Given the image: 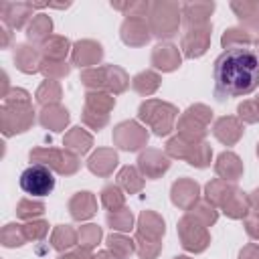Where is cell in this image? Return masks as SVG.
Returning a JSON list of instances; mask_svg holds the SVG:
<instances>
[{
    "mask_svg": "<svg viewBox=\"0 0 259 259\" xmlns=\"http://www.w3.org/2000/svg\"><path fill=\"white\" fill-rule=\"evenodd\" d=\"M49 233V223L42 221V219H34V221H28L24 223V235L28 241H42Z\"/></svg>",
    "mask_w": 259,
    "mask_h": 259,
    "instance_id": "681fc988",
    "label": "cell"
},
{
    "mask_svg": "<svg viewBox=\"0 0 259 259\" xmlns=\"http://www.w3.org/2000/svg\"><path fill=\"white\" fill-rule=\"evenodd\" d=\"M99 198H101L103 208H107V212H113V210H119V208L125 206V192L121 190L119 184L103 186L101 192H99Z\"/></svg>",
    "mask_w": 259,
    "mask_h": 259,
    "instance_id": "ab89813d",
    "label": "cell"
},
{
    "mask_svg": "<svg viewBox=\"0 0 259 259\" xmlns=\"http://www.w3.org/2000/svg\"><path fill=\"white\" fill-rule=\"evenodd\" d=\"M170 168V158L166 156V152L156 150V148H146L140 152L138 156V170L142 172L144 178L156 180L162 174H166Z\"/></svg>",
    "mask_w": 259,
    "mask_h": 259,
    "instance_id": "2e32d148",
    "label": "cell"
},
{
    "mask_svg": "<svg viewBox=\"0 0 259 259\" xmlns=\"http://www.w3.org/2000/svg\"><path fill=\"white\" fill-rule=\"evenodd\" d=\"M210 36H212V24H202V26H192L186 28L180 40V51L186 59H198L202 57L208 47H210Z\"/></svg>",
    "mask_w": 259,
    "mask_h": 259,
    "instance_id": "4fadbf2b",
    "label": "cell"
},
{
    "mask_svg": "<svg viewBox=\"0 0 259 259\" xmlns=\"http://www.w3.org/2000/svg\"><path fill=\"white\" fill-rule=\"evenodd\" d=\"M63 146H65L69 152H73V154H77V156H83V154H87V152L91 150V146H93V136H91L87 130H83L81 125H75V127H71V130L65 132Z\"/></svg>",
    "mask_w": 259,
    "mask_h": 259,
    "instance_id": "f546056e",
    "label": "cell"
},
{
    "mask_svg": "<svg viewBox=\"0 0 259 259\" xmlns=\"http://www.w3.org/2000/svg\"><path fill=\"white\" fill-rule=\"evenodd\" d=\"M243 160L231 152V150H225L217 156V162H214V172L219 178L227 180V182H237L241 176H243Z\"/></svg>",
    "mask_w": 259,
    "mask_h": 259,
    "instance_id": "cb8c5ba5",
    "label": "cell"
},
{
    "mask_svg": "<svg viewBox=\"0 0 259 259\" xmlns=\"http://www.w3.org/2000/svg\"><path fill=\"white\" fill-rule=\"evenodd\" d=\"M237 117L243 123H257L259 121V103L257 99H245L237 107Z\"/></svg>",
    "mask_w": 259,
    "mask_h": 259,
    "instance_id": "c3c4849f",
    "label": "cell"
},
{
    "mask_svg": "<svg viewBox=\"0 0 259 259\" xmlns=\"http://www.w3.org/2000/svg\"><path fill=\"white\" fill-rule=\"evenodd\" d=\"M192 217H196L202 225H206V227H212L217 221H219V208L217 206H212L208 200H198L190 210H188Z\"/></svg>",
    "mask_w": 259,
    "mask_h": 259,
    "instance_id": "f6af8a7d",
    "label": "cell"
},
{
    "mask_svg": "<svg viewBox=\"0 0 259 259\" xmlns=\"http://www.w3.org/2000/svg\"><path fill=\"white\" fill-rule=\"evenodd\" d=\"M138 119L148 130H152L154 136L164 138V136L172 134V130L176 127L178 107L168 101H162V99H146L138 107Z\"/></svg>",
    "mask_w": 259,
    "mask_h": 259,
    "instance_id": "277c9868",
    "label": "cell"
},
{
    "mask_svg": "<svg viewBox=\"0 0 259 259\" xmlns=\"http://www.w3.org/2000/svg\"><path fill=\"white\" fill-rule=\"evenodd\" d=\"M93 259H115L109 251H97V253H93Z\"/></svg>",
    "mask_w": 259,
    "mask_h": 259,
    "instance_id": "6f0895ef",
    "label": "cell"
},
{
    "mask_svg": "<svg viewBox=\"0 0 259 259\" xmlns=\"http://www.w3.org/2000/svg\"><path fill=\"white\" fill-rule=\"evenodd\" d=\"M111 140H113V146H117L123 152H138L148 144L150 134L144 123L136 119H125L113 127Z\"/></svg>",
    "mask_w": 259,
    "mask_h": 259,
    "instance_id": "8fae6325",
    "label": "cell"
},
{
    "mask_svg": "<svg viewBox=\"0 0 259 259\" xmlns=\"http://www.w3.org/2000/svg\"><path fill=\"white\" fill-rule=\"evenodd\" d=\"M174 259H192V257H188V255H178V257H174Z\"/></svg>",
    "mask_w": 259,
    "mask_h": 259,
    "instance_id": "680465c9",
    "label": "cell"
},
{
    "mask_svg": "<svg viewBox=\"0 0 259 259\" xmlns=\"http://www.w3.org/2000/svg\"><path fill=\"white\" fill-rule=\"evenodd\" d=\"M30 162L34 164H42L49 170L61 174V176H73L79 168H81V158L73 152H69L67 148H32L28 152Z\"/></svg>",
    "mask_w": 259,
    "mask_h": 259,
    "instance_id": "52a82bcc",
    "label": "cell"
},
{
    "mask_svg": "<svg viewBox=\"0 0 259 259\" xmlns=\"http://www.w3.org/2000/svg\"><path fill=\"white\" fill-rule=\"evenodd\" d=\"M255 99H257V103H259V95H257V97H255Z\"/></svg>",
    "mask_w": 259,
    "mask_h": 259,
    "instance_id": "94428289",
    "label": "cell"
},
{
    "mask_svg": "<svg viewBox=\"0 0 259 259\" xmlns=\"http://www.w3.org/2000/svg\"><path fill=\"white\" fill-rule=\"evenodd\" d=\"M26 235H24V225H18V223H6L0 231V243L8 249H14V247H22L26 243Z\"/></svg>",
    "mask_w": 259,
    "mask_h": 259,
    "instance_id": "60d3db41",
    "label": "cell"
},
{
    "mask_svg": "<svg viewBox=\"0 0 259 259\" xmlns=\"http://www.w3.org/2000/svg\"><path fill=\"white\" fill-rule=\"evenodd\" d=\"M115 107V97L107 91H87L81 121L91 130H103L109 123V113Z\"/></svg>",
    "mask_w": 259,
    "mask_h": 259,
    "instance_id": "ba28073f",
    "label": "cell"
},
{
    "mask_svg": "<svg viewBox=\"0 0 259 259\" xmlns=\"http://www.w3.org/2000/svg\"><path fill=\"white\" fill-rule=\"evenodd\" d=\"M36 119V113L32 109L30 103V93L26 89L14 87L10 89V93L2 99V107H0V130L6 138L16 136V134H24L26 130L32 127Z\"/></svg>",
    "mask_w": 259,
    "mask_h": 259,
    "instance_id": "7a4b0ae2",
    "label": "cell"
},
{
    "mask_svg": "<svg viewBox=\"0 0 259 259\" xmlns=\"http://www.w3.org/2000/svg\"><path fill=\"white\" fill-rule=\"evenodd\" d=\"M245 132V123L237 115H223L212 123V136L225 144V146H235Z\"/></svg>",
    "mask_w": 259,
    "mask_h": 259,
    "instance_id": "ffe728a7",
    "label": "cell"
},
{
    "mask_svg": "<svg viewBox=\"0 0 259 259\" xmlns=\"http://www.w3.org/2000/svg\"><path fill=\"white\" fill-rule=\"evenodd\" d=\"M103 67V91L111 95H119L130 87V75L117 65H101Z\"/></svg>",
    "mask_w": 259,
    "mask_h": 259,
    "instance_id": "f1b7e54d",
    "label": "cell"
},
{
    "mask_svg": "<svg viewBox=\"0 0 259 259\" xmlns=\"http://www.w3.org/2000/svg\"><path fill=\"white\" fill-rule=\"evenodd\" d=\"M150 4H152V2H148V0H134V2H111V8H113V10L123 12L125 16H144V18H148Z\"/></svg>",
    "mask_w": 259,
    "mask_h": 259,
    "instance_id": "7dc6e473",
    "label": "cell"
},
{
    "mask_svg": "<svg viewBox=\"0 0 259 259\" xmlns=\"http://www.w3.org/2000/svg\"><path fill=\"white\" fill-rule=\"evenodd\" d=\"M257 49H259V38H257Z\"/></svg>",
    "mask_w": 259,
    "mask_h": 259,
    "instance_id": "6125c7cd",
    "label": "cell"
},
{
    "mask_svg": "<svg viewBox=\"0 0 259 259\" xmlns=\"http://www.w3.org/2000/svg\"><path fill=\"white\" fill-rule=\"evenodd\" d=\"M119 38L127 47H144L150 42L152 32L148 26V18L144 16H125L119 26Z\"/></svg>",
    "mask_w": 259,
    "mask_h": 259,
    "instance_id": "5bb4252c",
    "label": "cell"
},
{
    "mask_svg": "<svg viewBox=\"0 0 259 259\" xmlns=\"http://www.w3.org/2000/svg\"><path fill=\"white\" fill-rule=\"evenodd\" d=\"M40 73L45 75V79H53L59 81L63 77H67L71 73V65L67 61H53V59H42L40 63Z\"/></svg>",
    "mask_w": 259,
    "mask_h": 259,
    "instance_id": "ee69618b",
    "label": "cell"
},
{
    "mask_svg": "<svg viewBox=\"0 0 259 259\" xmlns=\"http://www.w3.org/2000/svg\"><path fill=\"white\" fill-rule=\"evenodd\" d=\"M53 20L49 14H34V18L30 20V24L26 26V38L32 42V45H42L45 40H49L53 34Z\"/></svg>",
    "mask_w": 259,
    "mask_h": 259,
    "instance_id": "4dcf8cb0",
    "label": "cell"
},
{
    "mask_svg": "<svg viewBox=\"0 0 259 259\" xmlns=\"http://www.w3.org/2000/svg\"><path fill=\"white\" fill-rule=\"evenodd\" d=\"M164 152L168 158L184 160L194 168H206V166H210V160H212V148L206 140L192 142V140H186L178 134L168 138Z\"/></svg>",
    "mask_w": 259,
    "mask_h": 259,
    "instance_id": "8992f818",
    "label": "cell"
},
{
    "mask_svg": "<svg viewBox=\"0 0 259 259\" xmlns=\"http://www.w3.org/2000/svg\"><path fill=\"white\" fill-rule=\"evenodd\" d=\"M34 4L32 2H2L0 4V16L6 28L20 30L22 26H28L32 16Z\"/></svg>",
    "mask_w": 259,
    "mask_h": 259,
    "instance_id": "e0dca14e",
    "label": "cell"
},
{
    "mask_svg": "<svg viewBox=\"0 0 259 259\" xmlns=\"http://www.w3.org/2000/svg\"><path fill=\"white\" fill-rule=\"evenodd\" d=\"M253 42V36L249 30H245L243 26H233V28H227L221 36V47L225 51L229 49H239V47H249Z\"/></svg>",
    "mask_w": 259,
    "mask_h": 259,
    "instance_id": "f35d334b",
    "label": "cell"
},
{
    "mask_svg": "<svg viewBox=\"0 0 259 259\" xmlns=\"http://www.w3.org/2000/svg\"><path fill=\"white\" fill-rule=\"evenodd\" d=\"M249 202H251V208L259 212V186L253 192H249Z\"/></svg>",
    "mask_w": 259,
    "mask_h": 259,
    "instance_id": "db71d44e",
    "label": "cell"
},
{
    "mask_svg": "<svg viewBox=\"0 0 259 259\" xmlns=\"http://www.w3.org/2000/svg\"><path fill=\"white\" fill-rule=\"evenodd\" d=\"M160 83H162V77L152 71V69H146V71H140L134 79H132V89L144 97H150L154 95L158 89H160Z\"/></svg>",
    "mask_w": 259,
    "mask_h": 259,
    "instance_id": "836d02e7",
    "label": "cell"
},
{
    "mask_svg": "<svg viewBox=\"0 0 259 259\" xmlns=\"http://www.w3.org/2000/svg\"><path fill=\"white\" fill-rule=\"evenodd\" d=\"M257 156H259V144H257Z\"/></svg>",
    "mask_w": 259,
    "mask_h": 259,
    "instance_id": "91938a15",
    "label": "cell"
},
{
    "mask_svg": "<svg viewBox=\"0 0 259 259\" xmlns=\"http://www.w3.org/2000/svg\"><path fill=\"white\" fill-rule=\"evenodd\" d=\"M8 93H10V83H8V73L4 71V73H2V93H0V97L4 99Z\"/></svg>",
    "mask_w": 259,
    "mask_h": 259,
    "instance_id": "11a10c76",
    "label": "cell"
},
{
    "mask_svg": "<svg viewBox=\"0 0 259 259\" xmlns=\"http://www.w3.org/2000/svg\"><path fill=\"white\" fill-rule=\"evenodd\" d=\"M243 227L247 231V235L259 243V212L257 210H251L245 219H243Z\"/></svg>",
    "mask_w": 259,
    "mask_h": 259,
    "instance_id": "f907efd6",
    "label": "cell"
},
{
    "mask_svg": "<svg viewBox=\"0 0 259 259\" xmlns=\"http://www.w3.org/2000/svg\"><path fill=\"white\" fill-rule=\"evenodd\" d=\"M144 176L142 172L138 170V166H123L119 172H117V184L121 186L123 192L127 194H138L142 188H144Z\"/></svg>",
    "mask_w": 259,
    "mask_h": 259,
    "instance_id": "8d00e7d4",
    "label": "cell"
},
{
    "mask_svg": "<svg viewBox=\"0 0 259 259\" xmlns=\"http://www.w3.org/2000/svg\"><path fill=\"white\" fill-rule=\"evenodd\" d=\"M105 245H107V251L115 259H127L132 253H136V241L123 233H111L105 239Z\"/></svg>",
    "mask_w": 259,
    "mask_h": 259,
    "instance_id": "d590c367",
    "label": "cell"
},
{
    "mask_svg": "<svg viewBox=\"0 0 259 259\" xmlns=\"http://www.w3.org/2000/svg\"><path fill=\"white\" fill-rule=\"evenodd\" d=\"M20 188L30 194V198L34 196H47L53 192L55 188V178H53V170H49L42 164H32L28 166L22 174H20Z\"/></svg>",
    "mask_w": 259,
    "mask_h": 259,
    "instance_id": "7c38bea8",
    "label": "cell"
},
{
    "mask_svg": "<svg viewBox=\"0 0 259 259\" xmlns=\"http://www.w3.org/2000/svg\"><path fill=\"white\" fill-rule=\"evenodd\" d=\"M61 97H63V87L59 81H53V79H45L34 93V99L40 107L51 105V103H59Z\"/></svg>",
    "mask_w": 259,
    "mask_h": 259,
    "instance_id": "74e56055",
    "label": "cell"
},
{
    "mask_svg": "<svg viewBox=\"0 0 259 259\" xmlns=\"http://www.w3.org/2000/svg\"><path fill=\"white\" fill-rule=\"evenodd\" d=\"M182 24V4L174 0H156L150 4L148 12V26L152 36L164 40L178 34Z\"/></svg>",
    "mask_w": 259,
    "mask_h": 259,
    "instance_id": "5b68a950",
    "label": "cell"
},
{
    "mask_svg": "<svg viewBox=\"0 0 259 259\" xmlns=\"http://www.w3.org/2000/svg\"><path fill=\"white\" fill-rule=\"evenodd\" d=\"M40 63H42V55H40V49H36L34 45L20 42L14 47V65L18 71L26 75L40 73Z\"/></svg>",
    "mask_w": 259,
    "mask_h": 259,
    "instance_id": "7402d4cb",
    "label": "cell"
},
{
    "mask_svg": "<svg viewBox=\"0 0 259 259\" xmlns=\"http://www.w3.org/2000/svg\"><path fill=\"white\" fill-rule=\"evenodd\" d=\"M45 214V202L36 198H20L16 204V217L20 221H34Z\"/></svg>",
    "mask_w": 259,
    "mask_h": 259,
    "instance_id": "7bdbcfd3",
    "label": "cell"
},
{
    "mask_svg": "<svg viewBox=\"0 0 259 259\" xmlns=\"http://www.w3.org/2000/svg\"><path fill=\"white\" fill-rule=\"evenodd\" d=\"M212 12H214V2H186L182 4V24L186 28L208 24Z\"/></svg>",
    "mask_w": 259,
    "mask_h": 259,
    "instance_id": "d4e9b609",
    "label": "cell"
},
{
    "mask_svg": "<svg viewBox=\"0 0 259 259\" xmlns=\"http://www.w3.org/2000/svg\"><path fill=\"white\" fill-rule=\"evenodd\" d=\"M237 188H239L237 182H227L223 178H212L204 186V200H208L217 208H223L225 202L237 192Z\"/></svg>",
    "mask_w": 259,
    "mask_h": 259,
    "instance_id": "4316f807",
    "label": "cell"
},
{
    "mask_svg": "<svg viewBox=\"0 0 259 259\" xmlns=\"http://www.w3.org/2000/svg\"><path fill=\"white\" fill-rule=\"evenodd\" d=\"M0 34H2V49H6L8 47V42H10V28H2L0 30Z\"/></svg>",
    "mask_w": 259,
    "mask_h": 259,
    "instance_id": "9f6ffc18",
    "label": "cell"
},
{
    "mask_svg": "<svg viewBox=\"0 0 259 259\" xmlns=\"http://www.w3.org/2000/svg\"><path fill=\"white\" fill-rule=\"evenodd\" d=\"M229 219H245L253 208H251V202H249V194L243 192L241 188H237V192L225 202V206L221 208Z\"/></svg>",
    "mask_w": 259,
    "mask_h": 259,
    "instance_id": "e575fe53",
    "label": "cell"
},
{
    "mask_svg": "<svg viewBox=\"0 0 259 259\" xmlns=\"http://www.w3.org/2000/svg\"><path fill=\"white\" fill-rule=\"evenodd\" d=\"M75 245H79V233L71 225H57L51 233V247L59 253L71 251Z\"/></svg>",
    "mask_w": 259,
    "mask_h": 259,
    "instance_id": "1f68e13d",
    "label": "cell"
},
{
    "mask_svg": "<svg viewBox=\"0 0 259 259\" xmlns=\"http://www.w3.org/2000/svg\"><path fill=\"white\" fill-rule=\"evenodd\" d=\"M214 95L219 101L227 97H245L259 87V57L249 47L229 49L221 53L212 67Z\"/></svg>",
    "mask_w": 259,
    "mask_h": 259,
    "instance_id": "6da1fadb",
    "label": "cell"
},
{
    "mask_svg": "<svg viewBox=\"0 0 259 259\" xmlns=\"http://www.w3.org/2000/svg\"><path fill=\"white\" fill-rule=\"evenodd\" d=\"M101 59H103V47L97 40L83 38V40H77L71 49V65H75L79 69L99 67Z\"/></svg>",
    "mask_w": 259,
    "mask_h": 259,
    "instance_id": "9a60e30c",
    "label": "cell"
},
{
    "mask_svg": "<svg viewBox=\"0 0 259 259\" xmlns=\"http://www.w3.org/2000/svg\"><path fill=\"white\" fill-rule=\"evenodd\" d=\"M150 63L162 73H172L182 65V51L172 42H160L152 49Z\"/></svg>",
    "mask_w": 259,
    "mask_h": 259,
    "instance_id": "d6986e66",
    "label": "cell"
},
{
    "mask_svg": "<svg viewBox=\"0 0 259 259\" xmlns=\"http://www.w3.org/2000/svg\"><path fill=\"white\" fill-rule=\"evenodd\" d=\"M119 158H117V152L113 148H97L89 160H87V168L91 174L99 176V178H107L113 174L115 166H117Z\"/></svg>",
    "mask_w": 259,
    "mask_h": 259,
    "instance_id": "44dd1931",
    "label": "cell"
},
{
    "mask_svg": "<svg viewBox=\"0 0 259 259\" xmlns=\"http://www.w3.org/2000/svg\"><path fill=\"white\" fill-rule=\"evenodd\" d=\"M237 259H259V243H247L241 251Z\"/></svg>",
    "mask_w": 259,
    "mask_h": 259,
    "instance_id": "f5cc1de1",
    "label": "cell"
},
{
    "mask_svg": "<svg viewBox=\"0 0 259 259\" xmlns=\"http://www.w3.org/2000/svg\"><path fill=\"white\" fill-rule=\"evenodd\" d=\"M73 45L67 36L61 34H53L49 40H45L40 45V55L42 59H53V61H65V57L71 53Z\"/></svg>",
    "mask_w": 259,
    "mask_h": 259,
    "instance_id": "d6a6232c",
    "label": "cell"
},
{
    "mask_svg": "<svg viewBox=\"0 0 259 259\" xmlns=\"http://www.w3.org/2000/svg\"><path fill=\"white\" fill-rule=\"evenodd\" d=\"M77 233H79V247L89 249V251H91L93 247H97L99 241H101V237H103L101 227H97V225H93V223L79 227Z\"/></svg>",
    "mask_w": 259,
    "mask_h": 259,
    "instance_id": "bcb514c9",
    "label": "cell"
},
{
    "mask_svg": "<svg viewBox=\"0 0 259 259\" xmlns=\"http://www.w3.org/2000/svg\"><path fill=\"white\" fill-rule=\"evenodd\" d=\"M166 223L156 210H142L136 225V253L140 259H156L162 251V237Z\"/></svg>",
    "mask_w": 259,
    "mask_h": 259,
    "instance_id": "3957f363",
    "label": "cell"
},
{
    "mask_svg": "<svg viewBox=\"0 0 259 259\" xmlns=\"http://www.w3.org/2000/svg\"><path fill=\"white\" fill-rule=\"evenodd\" d=\"M69 119H71L69 109L61 103L45 105L38 111V123L45 130H51V132H65V127L69 125Z\"/></svg>",
    "mask_w": 259,
    "mask_h": 259,
    "instance_id": "603a6c76",
    "label": "cell"
},
{
    "mask_svg": "<svg viewBox=\"0 0 259 259\" xmlns=\"http://www.w3.org/2000/svg\"><path fill=\"white\" fill-rule=\"evenodd\" d=\"M231 10L239 18L241 26L249 32H259V2H231Z\"/></svg>",
    "mask_w": 259,
    "mask_h": 259,
    "instance_id": "83f0119b",
    "label": "cell"
},
{
    "mask_svg": "<svg viewBox=\"0 0 259 259\" xmlns=\"http://www.w3.org/2000/svg\"><path fill=\"white\" fill-rule=\"evenodd\" d=\"M176 231H178V239H180L182 249L188 251V253H202L210 245L208 227L202 225L190 212H186L184 217H180V221L176 225Z\"/></svg>",
    "mask_w": 259,
    "mask_h": 259,
    "instance_id": "30bf717a",
    "label": "cell"
},
{
    "mask_svg": "<svg viewBox=\"0 0 259 259\" xmlns=\"http://www.w3.org/2000/svg\"><path fill=\"white\" fill-rule=\"evenodd\" d=\"M105 223H107L113 231H117V233H127V231L134 229V212H132L127 206H123V208H119V210L107 212V214H105Z\"/></svg>",
    "mask_w": 259,
    "mask_h": 259,
    "instance_id": "b9f144b4",
    "label": "cell"
},
{
    "mask_svg": "<svg viewBox=\"0 0 259 259\" xmlns=\"http://www.w3.org/2000/svg\"><path fill=\"white\" fill-rule=\"evenodd\" d=\"M210 119H212V109L204 103H194L180 113L178 123H176L178 136L192 140V142H202L206 138Z\"/></svg>",
    "mask_w": 259,
    "mask_h": 259,
    "instance_id": "9c48e42d",
    "label": "cell"
},
{
    "mask_svg": "<svg viewBox=\"0 0 259 259\" xmlns=\"http://www.w3.org/2000/svg\"><path fill=\"white\" fill-rule=\"evenodd\" d=\"M97 212V198L89 190L75 192L69 200V214L73 221H87Z\"/></svg>",
    "mask_w": 259,
    "mask_h": 259,
    "instance_id": "484cf974",
    "label": "cell"
},
{
    "mask_svg": "<svg viewBox=\"0 0 259 259\" xmlns=\"http://www.w3.org/2000/svg\"><path fill=\"white\" fill-rule=\"evenodd\" d=\"M59 259H93V253L89 249H83V247L77 245L75 249H71L67 253H61Z\"/></svg>",
    "mask_w": 259,
    "mask_h": 259,
    "instance_id": "816d5d0a",
    "label": "cell"
},
{
    "mask_svg": "<svg viewBox=\"0 0 259 259\" xmlns=\"http://www.w3.org/2000/svg\"><path fill=\"white\" fill-rule=\"evenodd\" d=\"M170 198L174 206L188 212L200 200V186L192 178H178L170 188Z\"/></svg>",
    "mask_w": 259,
    "mask_h": 259,
    "instance_id": "ac0fdd59",
    "label": "cell"
}]
</instances>
